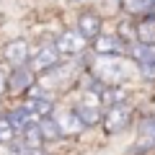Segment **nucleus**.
I'll use <instances>...</instances> for the list:
<instances>
[{"instance_id": "obj_1", "label": "nucleus", "mask_w": 155, "mask_h": 155, "mask_svg": "<svg viewBox=\"0 0 155 155\" xmlns=\"http://www.w3.org/2000/svg\"><path fill=\"white\" fill-rule=\"evenodd\" d=\"M132 72L134 65L122 60L119 54H96V60L91 62V75L101 85H122L124 80L132 78Z\"/></svg>"}, {"instance_id": "obj_2", "label": "nucleus", "mask_w": 155, "mask_h": 155, "mask_svg": "<svg viewBox=\"0 0 155 155\" xmlns=\"http://www.w3.org/2000/svg\"><path fill=\"white\" fill-rule=\"evenodd\" d=\"M60 57H62V52L57 49V44H44V47H39V49L31 54V70H34V72L52 70V67L60 65Z\"/></svg>"}, {"instance_id": "obj_3", "label": "nucleus", "mask_w": 155, "mask_h": 155, "mask_svg": "<svg viewBox=\"0 0 155 155\" xmlns=\"http://www.w3.org/2000/svg\"><path fill=\"white\" fill-rule=\"evenodd\" d=\"M85 41H88V39L78 31V28H67V31H62L60 36H57L54 44H57V49H60L65 57H78L85 49Z\"/></svg>"}, {"instance_id": "obj_4", "label": "nucleus", "mask_w": 155, "mask_h": 155, "mask_svg": "<svg viewBox=\"0 0 155 155\" xmlns=\"http://www.w3.org/2000/svg\"><path fill=\"white\" fill-rule=\"evenodd\" d=\"M129 119H132V109H129L127 104L111 106V109H106V114H104V129L109 134H116V132H122V129L129 124Z\"/></svg>"}, {"instance_id": "obj_5", "label": "nucleus", "mask_w": 155, "mask_h": 155, "mask_svg": "<svg viewBox=\"0 0 155 155\" xmlns=\"http://www.w3.org/2000/svg\"><path fill=\"white\" fill-rule=\"evenodd\" d=\"M26 106L34 111L36 119H47V116H54V106H52V98L47 93H41V88H28V101Z\"/></svg>"}, {"instance_id": "obj_6", "label": "nucleus", "mask_w": 155, "mask_h": 155, "mask_svg": "<svg viewBox=\"0 0 155 155\" xmlns=\"http://www.w3.org/2000/svg\"><path fill=\"white\" fill-rule=\"evenodd\" d=\"M54 122L60 124L62 134H80L85 129V124L80 122V116L75 114V109H57L54 111Z\"/></svg>"}, {"instance_id": "obj_7", "label": "nucleus", "mask_w": 155, "mask_h": 155, "mask_svg": "<svg viewBox=\"0 0 155 155\" xmlns=\"http://www.w3.org/2000/svg\"><path fill=\"white\" fill-rule=\"evenodd\" d=\"M3 54H5V60L11 62L13 67H23L28 62V57H31V52H28V41H26V39H13V41L5 44Z\"/></svg>"}, {"instance_id": "obj_8", "label": "nucleus", "mask_w": 155, "mask_h": 155, "mask_svg": "<svg viewBox=\"0 0 155 155\" xmlns=\"http://www.w3.org/2000/svg\"><path fill=\"white\" fill-rule=\"evenodd\" d=\"M93 49H96V54H122L127 49V44H124V39L119 34H101L93 41Z\"/></svg>"}, {"instance_id": "obj_9", "label": "nucleus", "mask_w": 155, "mask_h": 155, "mask_svg": "<svg viewBox=\"0 0 155 155\" xmlns=\"http://www.w3.org/2000/svg\"><path fill=\"white\" fill-rule=\"evenodd\" d=\"M34 83V70L31 67H16L8 75V91L11 93H21V91H28Z\"/></svg>"}, {"instance_id": "obj_10", "label": "nucleus", "mask_w": 155, "mask_h": 155, "mask_svg": "<svg viewBox=\"0 0 155 155\" xmlns=\"http://www.w3.org/2000/svg\"><path fill=\"white\" fill-rule=\"evenodd\" d=\"M78 31L83 34L88 41H96V39L101 36V16L93 13V11L83 13V16L78 18Z\"/></svg>"}, {"instance_id": "obj_11", "label": "nucleus", "mask_w": 155, "mask_h": 155, "mask_svg": "<svg viewBox=\"0 0 155 155\" xmlns=\"http://www.w3.org/2000/svg\"><path fill=\"white\" fill-rule=\"evenodd\" d=\"M137 153H145V150H155V116H147L142 124H140L137 132V145H134Z\"/></svg>"}, {"instance_id": "obj_12", "label": "nucleus", "mask_w": 155, "mask_h": 155, "mask_svg": "<svg viewBox=\"0 0 155 155\" xmlns=\"http://www.w3.org/2000/svg\"><path fill=\"white\" fill-rule=\"evenodd\" d=\"M8 119H11L13 127L18 129V134L26 132V129H28V127H34V124H39V119L34 116V111L28 109V106H18V109H13Z\"/></svg>"}, {"instance_id": "obj_13", "label": "nucleus", "mask_w": 155, "mask_h": 155, "mask_svg": "<svg viewBox=\"0 0 155 155\" xmlns=\"http://www.w3.org/2000/svg\"><path fill=\"white\" fill-rule=\"evenodd\" d=\"M101 101L106 106H119V104H127V91H122V85H106L101 91Z\"/></svg>"}, {"instance_id": "obj_14", "label": "nucleus", "mask_w": 155, "mask_h": 155, "mask_svg": "<svg viewBox=\"0 0 155 155\" xmlns=\"http://www.w3.org/2000/svg\"><path fill=\"white\" fill-rule=\"evenodd\" d=\"M134 36H137L140 44H150V47H155V18H145V21L137 26Z\"/></svg>"}, {"instance_id": "obj_15", "label": "nucleus", "mask_w": 155, "mask_h": 155, "mask_svg": "<svg viewBox=\"0 0 155 155\" xmlns=\"http://www.w3.org/2000/svg\"><path fill=\"white\" fill-rule=\"evenodd\" d=\"M39 129H41V137H44V142H54V140H60V137H65L62 134V129H60V124L54 122V116H47V119H39Z\"/></svg>"}, {"instance_id": "obj_16", "label": "nucleus", "mask_w": 155, "mask_h": 155, "mask_svg": "<svg viewBox=\"0 0 155 155\" xmlns=\"http://www.w3.org/2000/svg\"><path fill=\"white\" fill-rule=\"evenodd\" d=\"M129 52H132V60H137V65L155 60V47H150V44H140L137 41V44L129 47Z\"/></svg>"}, {"instance_id": "obj_17", "label": "nucleus", "mask_w": 155, "mask_h": 155, "mask_svg": "<svg viewBox=\"0 0 155 155\" xmlns=\"http://www.w3.org/2000/svg\"><path fill=\"white\" fill-rule=\"evenodd\" d=\"M16 140H18V129L13 127V122L8 119V116H0V142L13 145Z\"/></svg>"}, {"instance_id": "obj_18", "label": "nucleus", "mask_w": 155, "mask_h": 155, "mask_svg": "<svg viewBox=\"0 0 155 155\" xmlns=\"http://www.w3.org/2000/svg\"><path fill=\"white\" fill-rule=\"evenodd\" d=\"M124 8L129 13H147L155 11V0H124Z\"/></svg>"}, {"instance_id": "obj_19", "label": "nucleus", "mask_w": 155, "mask_h": 155, "mask_svg": "<svg viewBox=\"0 0 155 155\" xmlns=\"http://www.w3.org/2000/svg\"><path fill=\"white\" fill-rule=\"evenodd\" d=\"M137 67H140V75H142L145 80H155V60L142 62V65H137Z\"/></svg>"}]
</instances>
